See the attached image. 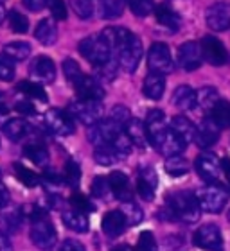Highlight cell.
Returning a JSON list of instances; mask_svg holds the SVG:
<instances>
[{
	"instance_id": "6da1fadb",
	"label": "cell",
	"mask_w": 230,
	"mask_h": 251,
	"mask_svg": "<svg viewBox=\"0 0 230 251\" xmlns=\"http://www.w3.org/2000/svg\"><path fill=\"white\" fill-rule=\"evenodd\" d=\"M31 241L40 250H53L58 244V233L45 210L32 206L31 214Z\"/></svg>"
},
{
	"instance_id": "7a4b0ae2",
	"label": "cell",
	"mask_w": 230,
	"mask_h": 251,
	"mask_svg": "<svg viewBox=\"0 0 230 251\" xmlns=\"http://www.w3.org/2000/svg\"><path fill=\"white\" fill-rule=\"evenodd\" d=\"M166 204L172 210L176 221H182L185 225L196 223L200 219V214H201V206L198 203L196 192H189V190H180V192L171 194Z\"/></svg>"
},
{
	"instance_id": "3957f363",
	"label": "cell",
	"mask_w": 230,
	"mask_h": 251,
	"mask_svg": "<svg viewBox=\"0 0 230 251\" xmlns=\"http://www.w3.org/2000/svg\"><path fill=\"white\" fill-rule=\"evenodd\" d=\"M79 52L83 58H86V61L92 63L95 68L103 67L105 63H108L114 58V49L108 43V40L105 38L103 32L97 34H90V36L83 38L79 42Z\"/></svg>"
},
{
	"instance_id": "277c9868",
	"label": "cell",
	"mask_w": 230,
	"mask_h": 251,
	"mask_svg": "<svg viewBox=\"0 0 230 251\" xmlns=\"http://www.w3.org/2000/svg\"><path fill=\"white\" fill-rule=\"evenodd\" d=\"M117 54L115 58L119 61V67L128 74H133L137 70V67L141 65V59H142V43L141 40L131 32L130 36L126 38L124 42L120 43L119 47L115 49V52Z\"/></svg>"
},
{
	"instance_id": "5b68a950",
	"label": "cell",
	"mask_w": 230,
	"mask_h": 251,
	"mask_svg": "<svg viewBox=\"0 0 230 251\" xmlns=\"http://www.w3.org/2000/svg\"><path fill=\"white\" fill-rule=\"evenodd\" d=\"M196 198L203 212L209 214H220L225 208L227 201H229V192L225 188L216 183H209L207 187L196 190Z\"/></svg>"
},
{
	"instance_id": "8992f818",
	"label": "cell",
	"mask_w": 230,
	"mask_h": 251,
	"mask_svg": "<svg viewBox=\"0 0 230 251\" xmlns=\"http://www.w3.org/2000/svg\"><path fill=\"white\" fill-rule=\"evenodd\" d=\"M124 131V127L115 122L114 119H105V121H99L92 124L86 131V138L92 146L99 147V146H106V144H112V142L117 138Z\"/></svg>"
},
{
	"instance_id": "52a82bcc",
	"label": "cell",
	"mask_w": 230,
	"mask_h": 251,
	"mask_svg": "<svg viewBox=\"0 0 230 251\" xmlns=\"http://www.w3.org/2000/svg\"><path fill=\"white\" fill-rule=\"evenodd\" d=\"M68 113H70L76 121L81 122V124L92 126L101 121V115H103V102H101V100L78 99V100H74V102H70Z\"/></svg>"
},
{
	"instance_id": "ba28073f",
	"label": "cell",
	"mask_w": 230,
	"mask_h": 251,
	"mask_svg": "<svg viewBox=\"0 0 230 251\" xmlns=\"http://www.w3.org/2000/svg\"><path fill=\"white\" fill-rule=\"evenodd\" d=\"M147 67L151 72L168 75L174 70V61L171 58V50L166 43H153L147 52Z\"/></svg>"
},
{
	"instance_id": "9c48e42d",
	"label": "cell",
	"mask_w": 230,
	"mask_h": 251,
	"mask_svg": "<svg viewBox=\"0 0 230 251\" xmlns=\"http://www.w3.org/2000/svg\"><path fill=\"white\" fill-rule=\"evenodd\" d=\"M43 122L49 131H53L58 136H68L74 135L76 131V124H74V117L67 111H61L58 108H51V110L43 115Z\"/></svg>"
},
{
	"instance_id": "30bf717a",
	"label": "cell",
	"mask_w": 230,
	"mask_h": 251,
	"mask_svg": "<svg viewBox=\"0 0 230 251\" xmlns=\"http://www.w3.org/2000/svg\"><path fill=\"white\" fill-rule=\"evenodd\" d=\"M194 246L207 251H223V235L218 225H203L201 228L194 231L193 237Z\"/></svg>"
},
{
	"instance_id": "8fae6325",
	"label": "cell",
	"mask_w": 230,
	"mask_h": 251,
	"mask_svg": "<svg viewBox=\"0 0 230 251\" xmlns=\"http://www.w3.org/2000/svg\"><path fill=\"white\" fill-rule=\"evenodd\" d=\"M194 169H196V173L198 176L203 181L207 183H218L221 178V174H223V165L221 162L218 160V156L214 154H210V152H203V154H200L196 158V162H194Z\"/></svg>"
},
{
	"instance_id": "7c38bea8",
	"label": "cell",
	"mask_w": 230,
	"mask_h": 251,
	"mask_svg": "<svg viewBox=\"0 0 230 251\" xmlns=\"http://www.w3.org/2000/svg\"><path fill=\"white\" fill-rule=\"evenodd\" d=\"M146 129H147V138L155 149L162 144L164 136L168 133V124H166V115L162 110H149L146 117Z\"/></svg>"
},
{
	"instance_id": "4fadbf2b",
	"label": "cell",
	"mask_w": 230,
	"mask_h": 251,
	"mask_svg": "<svg viewBox=\"0 0 230 251\" xmlns=\"http://www.w3.org/2000/svg\"><path fill=\"white\" fill-rule=\"evenodd\" d=\"M205 22L209 29L216 32H225L230 29V4L229 2H216L205 11Z\"/></svg>"
},
{
	"instance_id": "5bb4252c",
	"label": "cell",
	"mask_w": 230,
	"mask_h": 251,
	"mask_svg": "<svg viewBox=\"0 0 230 251\" xmlns=\"http://www.w3.org/2000/svg\"><path fill=\"white\" fill-rule=\"evenodd\" d=\"M201 61H203V50L200 43L185 42L178 49V65L185 72H194L196 68L201 67Z\"/></svg>"
},
{
	"instance_id": "9a60e30c",
	"label": "cell",
	"mask_w": 230,
	"mask_h": 251,
	"mask_svg": "<svg viewBox=\"0 0 230 251\" xmlns=\"http://www.w3.org/2000/svg\"><path fill=\"white\" fill-rule=\"evenodd\" d=\"M201 50H203V58L214 67H223L230 61L225 45L216 36H205L201 40Z\"/></svg>"
},
{
	"instance_id": "2e32d148",
	"label": "cell",
	"mask_w": 230,
	"mask_h": 251,
	"mask_svg": "<svg viewBox=\"0 0 230 251\" xmlns=\"http://www.w3.org/2000/svg\"><path fill=\"white\" fill-rule=\"evenodd\" d=\"M158 187L157 173L153 167H141L139 169V178H137V192L144 201H151L155 198Z\"/></svg>"
},
{
	"instance_id": "e0dca14e",
	"label": "cell",
	"mask_w": 230,
	"mask_h": 251,
	"mask_svg": "<svg viewBox=\"0 0 230 251\" xmlns=\"http://www.w3.org/2000/svg\"><path fill=\"white\" fill-rule=\"evenodd\" d=\"M220 131L221 127L212 119H205L198 126V129H196V138H194L196 146L200 149H209V147H212L216 142L220 140Z\"/></svg>"
},
{
	"instance_id": "ac0fdd59",
	"label": "cell",
	"mask_w": 230,
	"mask_h": 251,
	"mask_svg": "<svg viewBox=\"0 0 230 251\" xmlns=\"http://www.w3.org/2000/svg\"><path fill=\"white\" fill-rule=\"evenodd\" d=\"M31 75L42 84L53 83L56 79V65L49 56H38L31 63Z\"/></svg>"
},
{
	"instance_id": "d6986e66",
	"label": "cell",
	"mask_w": 230,
	"mask_h": 251,
	"mask_svg": "<svg viewBox=\"0 0 230 251\" xmlns=\"http://www.w3.org/2000/svg\"><path fill=\"white\" fill-rule=\"evenodd\" d=\"M76 90V95L78 99H85V100H101L105 97V90L101 86V83L92 75H85L79 84L74 86Z\"/></svg>"
},
{
	"instance_id": "ffe728a7",
	"label": "cell",
	"mask_w": 230,
	"mask_h": 251,
	"mask_svg": "<svg viewBox=\"0 0 230 251\" xmlns=\"http://www.w3.org/2000/svg\"><path fill=\"white\" fill-rule=\"evenodd\" d=\"M126 226H130V225H128V219H126V215L122 214V210H110V212L103 217V231H105L108 237H112V239L122 235L126 230Z\"/></svg>"
},
{
	"instance_id": "44dd1931",
	"label": "cell",
	"mask_w": 230,
	"mask_h": 251,
	"mask_svg": "<svg viewBox=\"0 0 230 251\" xmlns=\"http://www.w3.org/2000/svg\"><path fill=\"white\" fill-rule=\"evenodd\" d=\"M172 104L176 106L178 110L191 111L198 106V95H196V92L189 84H180L172 92Z\"/></svg>"
},
{
	"instance_id": "7402d4cb",
	"label": "cell",
	"mask_w": 230,
	"mask_h": 251,
	"mask_svg": "<svg viewBox=\"0 0 230 251\" xmlns=\"http://www.w3.org/2000/svg\"><path fill=\"white\" fill-rule=\"evenodd\" d=\"M110 188L114 196L119 201L126 203V201H131L133 199V192H131V187H130V178L126 176L122 171H115V173L110 174Z\"/></svg>"
},
{
	"instance_id": "603a6c76",
	"label": "cell",
	"mask_w": 230,
	"mask_h": 251,
	"mask_svg": "<svg viewBox=\"0 0 230 251\" xmlns=\"http://www.w3.org/2000/svg\"><path fill=\"white\" fill-rule=\"evenodd\" d=\"M164 90H166V77H164L162 74H147L144 83H142V94L146 95L147 99L158 100L164 95Z\"/></svg>"
},
{
	"instance_id": "cb8c5ba5",
	"label": "cell",
	"mask_w": 230,
	"mask_h": 251,
	"mask_svg": "<svg viewBox=\"0 0 230 251\" xmlns=\"http://www.w3.org/2000/svg\"><path fill=\"white\" fill-rule=\"evenodd\" d=\"M63 223L67 226L68 230L76 231V233H86L90 228V221H88V214L85 212H79V210L72 208V210H65L61 215Z\"/></svg>"
},
{
	"instance_id": "d4e9b609",
	"label": "cell",
	"mask_w": 230,
	"mask_h": 251,
	"mask_svg": "<svg viewBox=\"0 0 230 251\" xmlns=\"http://www.w3.org/2000/svg\"><path fill=\"white\" fill-rule=\"evenodd\" d=\"M185 147H187V142L183 140L182 136H178L176 133L169 127L166 136H164L162 144L158 146L157 151H160L164 156L169 158V156H174V154H182V152L185 151Z\"/></svg>"
},
{
	"instance_id": "484cf974",
	"label": "cell",
	"mask_w": 230,
	"mask_h": 251,
	"mask_svg": "<svg viewBox=\"0 0 230 251\" xmlns=\"http://www.w3.org/2000/svg\"><path fill=\"white\" fill-rule=\"evenodd\" d=\"M124 131H126V135L130 136V140L133 142V146L144 149V147L149 144L146 124H142V121H139V119H133V117H131L130 121H128V124L124 126Z\"/></svg>"
},
{
	"instance_id": "4316f807",
	"label": "cell",
	"mask_w": 230,
	"mask_h": 251,
	"mask_svg": "<svg viewBox=\"0 0 230 251\" xmlns=\"http://www.w3.org/2000/svg\"><path fill=\"white\" fill-rule=\"evenodd\" d=\"M22 226V214L18 210L5 206L4 210H0V231L5 235H13L20 230Z\"/></svg>"
},
{
	"instance_id": "83f0119b",
	"label": "cell",
	"mask_w": 230,
	"mask_h": 251,
	"mask_svg": "<svg viewBox=\"0 0 230 251\" xmlns=\"http://www.w3.org/2000/svg\"><path fill=\"white\" fill-rule=\"evenodd\" d=\"M34 36L42 45L45 47H51L58 42V25L53 18H45L36 25V31H34Z\"/></svg>"
},
{
	"instance_id": "f1b7e54d",
	"label": "cell",
	"mask_w": 230,
	"mask_h": 251,
	"mask_svg": "<svg viewBox=\"0 0 230 251\" xmlns=\"http://www.w3.org/2000/svg\"><path fill=\"white\" fill-rule=\"evenodd\" d=\"M2 131L11 142H20L31 133V126L27 124L24 119H9V121L4 122Z\"/></svg>"
},
{
	"instance_id": "f546056e",
	"label": "cell",
	"mask_w": 230,
	"mask_h": 251,
	"mask_svg": "<svg viewBox=\"0 0 230 251\" xmlns=\"http://www.w3.org/2000/svg\"><path fill=\"white\" fill-rule=\"evenodd\" d=\"M169 127H171V129L174 131L178 136H182L187 144H189V142H194V138H196V129H198V127L189 121L187 117L176 115L171 121V126H169Z\"/></svg>"
},
{
	"instance_id": "4dcf8cb0",
	"label": "cell",
	"mask_w": 230,
	"mask_h": 251,
	"mask_svg": "<svg viewBox=\"0 0 230 251\" xmlns=\"http://www.w3.org/2000/svg\"><path fill=\"white\" fill-rule=\"evenodd\" d=\"M155 15H157V22L160 25H164L166 29H169L171 32H176L182 25V18L180 15H176L171 7L168 5H158L157 9H155Z\"/></svg>"
},
{
	"instance_id": "1f68e13d",
	"label": "cell",
	"mask_w": 230,
	"mask_h": 251,
	"mask_svg": "<svg viewBox=\"0 0 230 251\" xmlns=\"http://www.w3.org/2000/svg\"><path fill=\"white\" fill-rule=\"evenodd\" d=\"M94 160L97 165H105V167H110L114 163H117L119 160H122L120 152L115 149L112 144H106V146L95 147L94 151Z\"/></svg>"
},
{
	"instance_id": "d6a6232c",
	"label": "cell",
	"mask_w": 230,
	"mask_h": 251,
	"mask_svg": "<svg viewBox=\"0 0 230 251\" xmlns=\"http://www.w3.org/2000/svg\"><path fill=\"white\" fill-rule=\"evenodd\" d=\"M31 45L27 42H9L5 43L4 49H2V52L5 56H9L11 59H15V61H26L31 56Z\"/></svg>"
},
{
	"instance_id": "836d02e7",
	"label": "cell",
	"mask_w": 230,
	"mask_h": 251,
	"mask_svg": "<svg viewBox=\"0 0 230 251\" xmlns=\"http://www.w3.org/2000/svg\"><path fill=\"white\" fill-rule=\"evenodd\" d=\"M24 156L29 158L32 163H36L40 167H45L49 163V151L42 144H27L24 147Z\"/></svg>"
},
{
	"instance_id": "e575fe53",
	"label": "cell",
	"mask_w": 230,
	"mask_h": 251,
	"mask_svg": "<svg viewBox=\"0 0 230 251\" xmlns=\"http://www.w3.org/2000/svg\"><path fill=\"white\" fill-rule=\"evenodd\" d=\"M164 169L166 173L172 178H180V176H185L189 173V162L182 154H174V156H169L164 163Z\"/></svg>"
},
{
	"instance_id": "d590c367",
	"label": "cell",
	"mask_w": 230,
	"mask_h": 251,
	"mask_svg": "<svg viewBox=\"0 0 230 251\" xmlns=\"http://www.w3.org/2000/svg\"><path fill=\"white\" fill-rule=\"evenodd\" d=\"M126 0H99V15L101 18L106 20H114L119 18L124 11Z\"/></svg>"
},
{
	"instance_id": "8d00e7d4",
	"label": "cell",
	"mask_w": 230,
	"mask_h": 251,
	"mask_svg": "<svg viewBox=\"0 0 230 251\" xmlns=\"http://www.w3.org/2000/svg\"><path fill=\"white\" fill-rule=\"evenodd\" d=\"M210 119L220 126L221 129L230 127V102L229 100H225V99L218 100V104L210 111Z\"/></svg>"
},
{
	"instance_id": "74e56055",
	"label": "cell",
	"mask_w": 230,
	"mask_h": 251,
	"mask_svg": "<svg viewBox=\"0 0 230 251\" xmlns=\"http://www.w3.org/2000/svg\"><path fill=\"white\" fill-rule=\"evenodd\" d=\"M196 95H198V106L205 111H212V108L220 100V94L214 86H203L196 92Z\"/></svg>"
},
{
	"instance_id": "f35d334b",
	"label": "cell",
	"mask_w": 230,
	"mask_h": 251,
	"mask_svg": "<svg viewBox=\"0 0 230 251\" xmlns=\"http://www.w3.org/2000/svg\"><path fill=\"white\" fill-rule=\"evenodd\" d=\"M61 68H63V74H65V79H67L72 86L79 84V81L85 77L83 70H81V67H79V63L72 58L65 59V61L61 63Z\"/></svg>"
},
{
	"instance_id": "ab89813d",
	"label": "cell",
	"mask_w": 230,
	"mask_h": 251,
	"mask_svg": "<svg viewBox=\"0 0 230 251\" xmlns=\"http://www.w3.org/2000/svg\"><path fill=\"white\" fill-rule=\"evenodd\" d=\"M18 90H20L22 94H26L27 97H31V99L42 100V102H47L49 100L45 88H43L42 84L32 83V81H22V83H18Z\"/></svg>"
},
{
	"instance_id": "60d3db41",
	"label": "cell",
	"mask_w": 230,
	"mask_h": 251,
	"mask_svg": "<svg viewBox=\"0 0 230 251\" xmlns=\"http://www.w3.org/2000/svg\"><path fill=\"white\" fill-rule=\"evenodd\" d=\"M13 169H15L16 178L20 179V181L24 185H26V187L32 188V187H36V185L40 183V176H38V174L34 173V171L27 169L26 165H22V163L16 162L15 165H13Z\"/></svg>"
},
{
	"instance_id": "b9f144b4",
	"label": "cell",
	"mask_w": 230,
	"mask_h": 251,
	"mask_svg": "<svg viewBox=\"0 0 230 251\" xmlns=\"http://www.w3.org/2000/svg\"><path fill=\"white\" fill-rule=\"evenodd\" d=\"M126 4L130 5L131 13L139 18H146L147 15H151L155 7V0H126Z\"/></svg>"
},
{
	"instance_id": "7bdbcfd3",
	"label": "cell",
	"mask_w": 230,
	"mask_h": 251,
	"mask_svg": "<svg viewBox=\"0 0 230 251\" xmlns=\"http://www.w3.org/2000/svg\"><path fill=\"white\" fill-rule=\"evenodd\" d=\"M120 210H122V214L126 215V219H128V225L130 226L139 225V223H142V219H144V212H142V208L137 203H133V201H126V203H122Z\"/></svg>"
},
{
	"instance_id": "ee69618b",
	"label": "cell",
	"mask_w": 230,
	"mask_h": 251,
	"mask_svg": "<svg viewBox=\"0 0 230 251\" xmlns=\"http://www.w3.org/2000/svg\"><path fill=\"white\" fill-rule=\"evenodd\" d=\"M16 75V67L15 59H11L9 56H5L4 52L0 54V81L9 83Z\"/></svg>"
},
{
	"instance_id": "f6af8a7d",
	"label": "cell",
	"mask_w": 230,
	"mask_h": 251,
	"mask_svg": "<svg viewBox=\"0 0 230 251\" xmlns=\"http://www.w3.org/2000/svg\"><path fill=\"white\" fill-rule=\"evenodd\" d=\"M9 25L11 31L18 32V34H26L29 31V20L26 18V15H22L20 11H11L9 13Z\"/></svg>"
},
{
	"instance_id": "bcb514c9",
	"label": "cell",
	"mask_w": 230,
	"mask_h": 251,
	"mask_svg": "<svg viewBox=\"0 0 230 251\" xmlns=\"http://www.w3.org/2000/svg\"><path fill=\"white\" fill-rule=\"evenodd\" d=\"M70 5H72V11L81 20H88L94 13V2L92 0H70Z\"/></svg>"
},
{
	"instance_id": "7dc6e473",
	"label": "cell",
	"mask_w": 230,
	"mask_h": 251,
	"mask_svg": "<svg viewBox=\"0 0 230 251\" xmlns=\"http://www.w3.org/2000/svg\"><path fill=\"white\" fill-rule=\"evenodd\" d=\"M70 206L79 210V212H85V214H90V212H94L95 210L94 204L90 203V199L79 192H74L72 196H70Z\"/></svg>"
},
{
	"instance_id": "c3c4849f",
	"label": "cell",
	"mask_w": 230,
	"mask_h": 251,
	"mask_svg": "<svg viewBox=\"0 0 230 251\" xmlns=\"http://www.w3.org/2000/svg\"><path fill=\"white\" fill-rule=\"evenodd\" d=\"M137 251H158L157 239L151 231H142L137 241Z\"/></svg>"
},
{
	"instance_id": "681fc988",
	"label": "cell",
	"mask_w": 230,
	"mask_h": 251,
	"mask_svg": "<svg viewBox=\"0 0 230 251\" xmlns=\"http://www.w3.org/2000/svg\"><path fill=\"white\" fill-rule=\"evenodd\" d=\"M79 178H81V171H79V165L76 162H67L65 165V179H67V183L70 187L78 188L79 185Z\"/></svg>"
},
{
	"instance_id": "f907efd6",
	"label": "cell",
	"mask_w": 230,
	"mask_h": 251,
	"mask_svg": "<svg viewBox=\"0 0 230 251\" xmlns=\"http://www.w3.org/2000/svg\"><path fill=\"white\" fill-rule=\"evenodd\" d=\"M112 146L120 152V156L124 158L131 152V146H133V142L130 140V136L126 135V131H122V133H120V135L112 142Z\"/></svg>"
},
{
	"instance_id": "816d5d0a",
	"label": "cell",
	"mask_w": 230,
	"mask_h": 251,
	"mask_svg": "<svg viewBox=\"0 0 230 251\" xmlns=\"http://www.w3.org/2000/svg\"><path fill=\"white\" fill-rule=\"evenodd\" d=\"M108 190H112L110 179H106L105 176L94 178V181H92V194H94V198H106Z\"/></svg>"
},
{
	"instance_id": "f5cc1de1",
	"label": "cell",
	"mask_w": 230,
	"mask_h": 251,
	"mask_svg": "<svg viewBox=\"0 0 230 251\" xmlns=\"http://www.w3.org/2000/svg\"><path fill=\"white\" fill-rule=\"evenodd\" d=\"M110 119H114L115 122H119V124L124 127V126L128 124V121L131 119V113H130V110H128L126 106L117 104L110 110Z\"/></svg>"
},
{
	"instance_id": "db71d44e",
	"label": "cell",
	"mask_w": 230,
	"mask_h": 251,
	"mask_svg": "<svg viewBox=\"0 0 230 251\" xmlns=\"http://www.w3.org/2000/svg\"><path fill=\"white\" fill-rule=\"evenodd\" d=\"M117 68H119V61H117V58H112L108 63H105L103 67H99L97 70H99V75L103 79H106V81H114L115 75H117Z\"/></svg>"
},
{
	"instance_id": "11a10c76",
	"label": "cell",
	"mask_w": 230,
	"mask_h": 251,
	"mask_svg": "<svg viewBox=\"0 0 230 251\" xmlns=\"http://www.w3.org/2000/svg\"><path fill=\"white\" fill-rule=\"evenodd\" d=\"M47 5L49 9H51V15L56 20H65L67 18V5H65L63 0H49Z\"/></svg>"
},
{
	"instance_id": "9f6ffc18",
	"label": "cell",
	"mask_w": 230,
	"mask_h": 251,
	"mask_svg": "<svg viewBox=\"0 0 230 251\" xmlns=\"http://www.w3.org/2000/svg\"><path fill=\"white\" fill-rule=\"evenodd\" d=\"M15 110L18 113H24V115H34L36 113V108H34V104H32L31 100H20V102H16Z\"/></svg>"
},
{
	"instance_id": "6f0895ef",
	"label": "cell",
	"mask_w": 230,
	"mask_h": 251,
	"mask_svg": "<svg viewBox=\"0 0 230 251\" xmlns=\"http://www.w3.org/2000/svg\"><path fill=\"white\" fill-rule=\"evenodd\" d=\"M58 251H86V250H85V246L79 241L67 239V241H65L61 246H59V250H58Z\"/></svg>"
},
{
	"instance_id": "680465c9",
	"label": "cell",
	"mask_w": 230,
	"mask_h": 251,
	"mask_svg": "<svg viewBox=\"0 0 230 251\" xmlns=\"http://www.w3.org/2000/svg\"><path fill=\"white\" fill-rule=\"evenodd\" d=\"M29 11H42L47 5L49 0H22Z\"/></svg>"
},
{
	"instance_id": "91938a15",
	"label": "cell",
	"mask_w": 230,
	"mask_h": 251,
	"mask_svg": "<svg viewBox=\"0 0 230 251\" xmlns=\"http://www.w3.org/2000/svg\"><path fill=\"white\" fill-rule=\"evenodd\" d=\"M9 204V192L4 187V183H0V210H4Z\"/></svg>"
},
{
	"instance_id": "94428289",
	"label": "cell",
	"mask_w": 230,
	"mask_h": 251,
	"mask_svg": "<svg viewBox=\"0 0 230 251\" xmlns=\"http://www.w3.org/2000/svg\"><path fill=\"white\" fill-rule=\"evenodd\" d=\"M0 251H13L9 239H7V235L2 233V231H0Z\"/></svg>"
},
{
	"instance_id": "6125c7cd",
	"label": "cell",
	"mask_w": 230,
	"mask_h": 251,
	"mask_svg": "<svg viewBox=\"0 0 230 251\" xmlns=\"http://www.w3.org/2000/svg\"><path fill=\"white\" fill-rule=\"evenodd\" d=\"M221 165H223V174L227 176V179H229V183H230V158H223Z\"/></svg>"
},
{
	"instance_id": "be15d7a7",
	"label": "cell",
	"mask_w": 230,
	"mask_h": 251,
	"mask_svg": "<svg viewBox=\"0 0 230 251\" xmlns=\"http://www.w3.org/2000/svg\"><path fill=\"white\" fill-rule=\"evenodd\" d=\"M112 251H137V250H133L130 244H119V246H115Z\"/></svg>"
},
{
	"instance_id": "e7e4bbea",
	"label": "cell",
	"mask_w": 230,
	"mask_h": 251,
	"mask_svg": "<svg viewBox=\"0 0 230 251\" xmlns=\"http://www.w3.org/2000/svg\"><path fill=\"white\" fill-rule=\"evenodd\" d=\"M5 16H7V11H5L4 4H2V2H0V25H2V24H4Z\"/></svg>"
},
{
	"instance_id": "03108f58",
	"label": "cell",
	"mask_w": 230,
	"mask_h": 251,
	"mask_svg": "<svg viewBox=\"0 0 230 251\" xmlns=\"http://www.w3.org/2000/svg\"><path fill=\"white\" fill-rule=\"evenodd\" d=\"M229 221H230V214H229Z\"/></svg>"
}]
</instances>
